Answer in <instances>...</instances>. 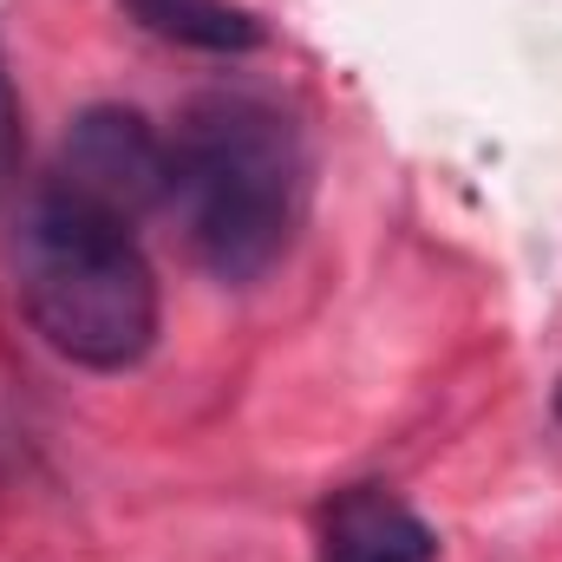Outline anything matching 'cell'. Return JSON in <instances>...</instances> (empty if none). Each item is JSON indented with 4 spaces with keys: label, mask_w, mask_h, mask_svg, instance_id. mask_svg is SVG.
Wrapping results in <instances>:
<instances>
[{
    "label": "cell",
    "mask_w": 562,
    "mask_h": 562,
    "mask_svg": "<svg viewBox=\"0 0 562 562\" xmlns=\"http://www.w3.org/2000/svg\"><path fill=\"white\" fill-rule=\"evenodd\" d=\"M170 210L216 281L269 276L307 203V138L262 92H203L170 132Z\"/></svg>",
    "instance_id": "1"
},
{
    "label": "cell",
    "mask_w": 562,
    "mask_h": 562,
    "mask_svg": "<svg viewBox=\"0 0 562 562\" xmlns=\"http://www.w3.org/2000/svg\"><path fill=\"white\" fill-rule=\"evenodd\" d=\"M13 281L33 334L86 373H125L157 347V276L132 223L40 183L20 210Z\"/></svg>",
    "instance_id": "2"
},
{
    "label": "cell",
    "mask_w": 562,
    "mask_h": 562,
    "mask_svg": "<svg viewBox=\"0 0 562 562\" xmlns=\"http://www.w3.org/2000/svg\"><path fill=\"white\" fill-rule=\"evenodd\" d=\"M46 183L72 190L138 229V216H150L170 196V144L132 105H92L72 119Z\"/></svg>",
    "instance_id": "3"
},
{
    "label": "cell",
    "mask_w": 562,
    "mask_h": 562,
    "mask_svg": "<svg viewBox=\"0 0 562 562\" xmlns=\"http://www.w3.org/2000/svg\"><path fill=\"white\" fill-rule=\"evenodd\" d=\"M431 557H438L431 524L380 484H347L321 510L314 562H431Z\"/></svg>",
    "instance_id": "4"
},
{
    "label": "cell",
    "mask_w": 562,
    "mask_h": 562,
    "mask_svg": "<svg viewBox=\"0 0 562 562\" xmlns=\"http://www.w3.org/2000/svg\"><path fill=\"white\" fill-rule=\"evenodd\" d=\"M157 40L196 46V53H249L262 46V20L236 0H125Z\"/></svg>",
    "instance_id": "5"
},
{
    "label": "cell",
    "mask_w": 562,
    "mask_h": 562,
    "mask_svg": "<svg viewBox=\"0 0 562 562\" xmlns=\"http://www.w3.org/2000/svg\"><path fill=\"white\" fill-rule=\"evenodd\" d=\"M13 170H20V99H13L7 59H0V196L13 190Z\"/></svg>",
    "instance_id": "6"
},
{
    "label": "cell",
    "mask_w": 562,
    "mask_h": 562,
    "mask_svg": "<svg viewBox=\"0 0 562 562\" xmlns=\"http://www.w3.org/2000/svg\"><path fill=\"white\" fill-rule=\"evenodd\" d=\"M557 419H562V386H557Z\"/></svg>",
    "instance_id": "7"
}]
</instances>
